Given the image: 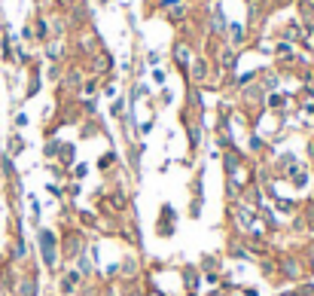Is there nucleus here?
<instances>
[{
    "instance_id": "1",
    "label": "nucleus",
    "mask_w": 314,
    "mask_h": 296,
    "mask_svg": "<svg viewBox=\"0 0 314 296\" xmlns=\"http://www.w3.org/2000/svg\"><path fill=\"white\" fill-rule=\"evenodd\" d=\"M37 238H40V257H43V266H46L49 272H55V269H58V254H61L55 232H52V229H40Z\"/></svg>"
},
{
    "instance_id": "2",
    "label": "nucleus",
    "mask_w": 314,
    "mask_h": 296,
    "mask_svg": "<svg viewBox=\"0 0 314 296\" xmlns=\"http://www.w3.org/2000/svg\"><path fill=\"white\" fill-rule=\"evenodd\" d=\"M79 254H85L82 232H79V229H70V232H64V241H61V257H64V260H76Z\"/></svg>"
},
{
    "instance_id": "3",
    "label": "nucleus",
    "mask_w": 314,
    "mask_h": 296,
    "mask_svg": "<svg viewBox=\"0 0 314 296\" xmlns=\"http://www.w3.org/2000/svg\"><path fill=\"white\" fill-rule=\"evenodd\" d=\"M174 229H177V217H174V205H162L159 208V223H156V232L159 235H174Z\"/></svg>"
},
{
    "instance_id": "4",
    "label": "nucleus",
    "mask_w": 314,
    "mask_h": 296,
    "mask_svg": "<svg viewBox=\"0 0 314 296\" xmlns=\"http://www.w3.org/2000/svg\"><path fill=\"white\" fill-rule=\"evenodd\" d=\"M281 275L284 278H290V281H299L302 278V263L296 260V257H281Z\"/></svg>"
},
{
    "instance_id": "5",
    "label": "nucleus",
    "mask_w": 314,
    "mask_h": 296,
    "mask_svg": "<svg viewBox=\"0 0 314 296\" xmlns=\"http://www.w3.org/2000/svg\"><path fill=\"white\" fill-rule=\"evenodd\" d=\"M79 281H82V275H79L76 269H70L67 275H61V278H58V290H61L64 296L76 293V284H79Z\"/></svg>"
},
{
    "instance_id": "6",
    "label": "nucleus",
    "mask_w": 314,
    "mask_h": 296,
    "mask_svg": "<svg viewBox=\"0 0 314 296\" xmlns=\"http://www.w3.org/2000/svg\"><path fill=\"white\" fill-rule=\"evenodd\" d=\"M15 293L18 296H37V275H21L18 284H15Z\"/></svg>"
},
{
    "instance_id": "7",
    "label": "nucleus",
    "mask_w": 314,
    "mask_h": 296,
    "mask_svg": "<svg viewBox=\"0 0 314 296\" xmlns=\"http://www.w3.org/2000/svg\"><path fill=\"white\" fill-rule=\"evenodd\" d=\"M287 177H290V183H293L296 190H302V186H308V177H311V168H305V165H296V168H293V171H290Z\"/></svg>"
},
{
    "instance_id": "8",
    "label": "nucleus",
    "mask_w": 314,
    "mask_h": 296,
    "mask_svg": "<svg viewBox=\"0 0 314 296\" xmlns=\"http://www.w3.org/2000/svg\"><path fill=\"white\" fill-rule=\"evenodd\" d=\"M125 205H128V199H125V193H122V190H113V193L107 196V211L119 214V211H125Z\"/></svg>"
},
{
    "instance_id": "9",
    "label": "nucleus",
    "mask_w": 314,
    "mask_h": 296,
    "mask_svg": "<svg viewBox=\"0 0 314 296\" xmlns=\"http://www.w3.org/2000/svg\"><path fill=\"white\" fill-rule=\"evenodd\" d=\"M174 58H177V64H180L183 70H189L192 52H189V46H186V43H177V46H174Z\"/></svg>"
},
{
    "instance_id": "10",
    "label": "nucleus",
    "mask_w": 314,
    "mask_h": 296,
    "mask_svg": "<svg viewBox=\"0 0 314 296\" xmlns=\"http://www.w3.org/2000/svg\"><path fill=\"white\" fill-rule=\"evenodd\" d=\"M183 278H186V290H198V281H202V275H198V269L195 266H186V272H183Z\"/></svg>"
},
{
    "instance_id": "11",
    "label": "nucleus",
    "mask_w": 314,
    "mask_h": 296,
    "mask_svg": "<svg viewBox=\"0 0 314 296\" xmlns=\"http://www.w3.org/2000/svg\"><path fill=\"white\" fill-rule=\"evenodd\" d=\"M73 156H76V147H73V144H64V147H61V153H58L61 165H70V162H73Z\"/></svg>"
},
{
    "instance_id": "12",
    "label": "nucleus",
    "mask_w": 314,
    "mask_h": 296,
    "mask_svg": "<svg viewBox=\"0 0 314 296\" xmlns=\"http://www.w3.org/2000/svg\"><path fill=\"white\" fill-rule=\"evenodd\" d=\"M18 153H24V141H21L18 134H12V138H9V159L18 156Z\"/></svg>"
},
{
    "instance_id": "13",
    "label": "nucleus",
    "mask_w": 314,
    "mask_h": 296,
    "mask_svg": "<svg viewBox=\"0 0 314 296\" xmlns=\"http://www.w3.org/2000/svg\"><path fill=\"white\" fill-rule=\"evenodd\" d=\"M76 260H79V269H76V272H79L82 278H89V275H92V263H89V254H79Z\"/></svg>"
},
{
    "instance_id": "14",
    "label": "nucleus",
    "mask_w": 314,
    "mask_h": 296,
    "mask_svg": "<svg viewBox=\"0 0 314 296\" xmlns=\"http://www.w3.org/2000/svg\"><path fill=\"white\" fill-rule=\"evenodd\" d=\"M58 153H61V141H49V144H46V156H49V159H55Z\"/></svg>"
},
{
    "instance_id": "15",
    "label": "nucleus",
    "mask_w": 314,
    "mask_h": 296,
    "mask_svg": "<svg viewBox=\"0 0 314 296\" xmlns=\"http://www.w3.org/2000/svg\"><path fill=\"white\" fill-rule=\"evenodd\" d=\"M232 43H244V28L241 24H232Z\"/></svg>"
},
{
    "instance_id": "16",
    "label": "nucleus",
    "mask_w": 314,
    "mask_h": 296,
    "mask_svg": "<svg viewBox=\"0 0 314 296\" xmlns=\"http://www.w3.org/2000/svg\"><path fill=\"white\" fill-rule=\"evenodd\" d=\"M85 174H89V165H85V162H79V165H73V177H76V180H82Z\"/></svg>"
},
{
    "instance_id": "17",
    "label": "nucleus",
    "mask_w": 314,
    "mask_h": 296,
    "mask_svg": "<svg viewBox=\"0 0 314 296\" xmlns=\"http://www.w3.org/2000/svg\"><path fill=\"white\" fill-rule=\"evenodd\" d=\"M205 73H208V67H205V61H198V64L192 67V76H195V79H205Z\"/></svg>"
},
{
    "instance_id": "18",
    "label": "nucleus",
    "mask_w": 314,
    "mask_h": 296,
    "mask_svg": "<svg viewBox=\"0 0 314 296\" xmlns=\"http://www.w3.org/2000/svg\"><path fill=\"white\" fill-rule=\"evenodd\" d=\"M110 116H113V119L122 116V101H113V104H110Z\"/></svg>"
},
{
    "instance_id": "19",
    "label": "nucleus",
    "mask_w": 314,
    "mask_h": 296,
    "mask_svg": "<svg viewBox=\"0 0 314 296\" xmlns=\"http://www.w3.org/2000/svg\"><path fill=\"white\" fill-rule=\"evenodd\" d=\"M107 165H113V153L101 156V162H98V168H101V171H107Z\"/></svg>"
},
{
    "instance_id": "20",
    "label": "nucleus",
    "mask_w": 314,
    "mask_h": 296,
    "mask_svg": "<svg viewBox=\"0 0 314 296\" xmlns=\"http://www.w3.org/2000/svg\"><path fill=\"white\" fill-rule=\"evenodd\" d=\"M296 296H314V284H302V287L296 290Z\"/></svg>"
},
{
    "instance_id": "21",
    "label": "nucleus",
    "mask_w": 314,
    "mask_h": 296,
    "mask_svg": "<svg viewBox=\"0 0 314 296\" xmlns=\"http://www.w3.org/2000/svg\"><path fill=\"white\" fill-rule=\"evenodd\" d=\"M269 104H272V107H281V104H284V98H281V95H272V98H269Z\"/></svg>"
},
{
    "instance_id": "22",
    "label": "nucleus",
    "mask_w": 314,
    "mask_h": 296,
    "mask_svg": "<svg viewBox=\"0 0 314 296\" xmlns=\"http://www.w3.org/2000/svg\"><path fill=\"white\" fill-rule=\"evenodd\" d=\"M250 150H256V153H260V150H263V141H260V138H250Z\"/></svg>"
},
{
    "instance_id": "23",
    "label": "nucleus",
    "mask_w": 314,
    "mask_h": 296,
    "mask_svg": "<svg viewBox=\"0 0 314 296\" xmlns=\"http://www.w3.org/2000/svg\"><path fill=\"white\" fill-rule=\"evenodd\" d=\"M153 79H156V83H165V70H153Z\"/></svg>"
},
{
    "instance_id": "24",
    "label": "nucleus",
    "mask_w": 314,
    "mask_h": 296,
    "mask_svg": "<svg viewBox=\"0 0 314 296\" xmlns=\"http://www.w3.org/2000/svg\"><path fill=\"white\" fill-rule=\"evenodd\" d=\"M308 266L314 269V241H311V248H308Z\"/></svg>"
},
{
    "instance_id": "25",
    "label": "nucleus",
    "mask_w": 314,
    "mask_h": 296,
    "mask_svg": "<svg viewBox=\"0 0 314 296\" xmlns=\"http://www.w3.org/2000/svg\"><path fill=\"white\" fill-rule=\"evenodd\" d=\"M208 296H226V293H223V290H217V293H208Z\"/></svg>"
},
{
    "instance_id": "26",
    "label": "nucleus",
    "mask_w": 314,
    "mask_h": 296,
    "mask_svg": "<svg viewBox=\"0 0 314 296\" xmlns=\"http://www.w3.org/2000/svg\"><path fill=\"white\" fill-rule=\"evenodd\" d=\"M284 296H296V290H290V293H284Z\"/></svg>"
},
{
    "instance_id": "27",
    "label": "nucleus",
    "mask_w": 314,
    "mask_h": 296,
    "mask_svg": "<svg viewBox=\"0 0 314 296\" xmlns=\"http://www.w3.org/2000/svg\"><path fill=\"white\" fill-rule=\"evenodd\" d=\"M150 296H159V293H150Z\"/></svg>"
},
{
    "instance_id": "28",
    "label": "nucleus",
    "mask_w": 314,
    "mask_h": 296,
    "mask_svg": "<svg viewBox=\"0 0 314 296\" xmlns=\"http://www.w3.org/2000/svg\"><path fill=\"white\" fill-rule=\"evenodd\" d=\"M235 296H238V293H235Z\"/></svg>"
}]
</instances>
